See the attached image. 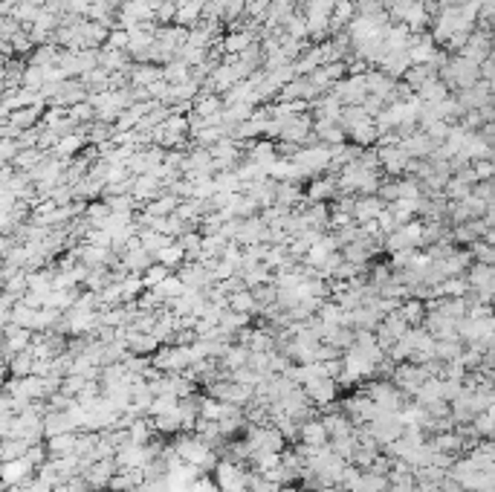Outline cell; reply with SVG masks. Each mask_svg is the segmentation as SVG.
<instances>
[{
	"label": "cell",
	"instance_id": "1",
	"mask_svg": "<svg viewBox=\"0 0 495 492\" xmlns=\"http://www.w3.org/2000/svg\"><path fill=\"white\" fill-rule=\"evenodd\" d=\"M44 432H46V440L55 437V434H67V432H79V423L73 420L70 411H50L44 417Z\"/></svg>",
	"mask_w": 495,
	"mask_h": 492
},
{
	"label": "cell",
	"instance_id": "2",
	"mask_svg": "<svg viewBox=\"0 0 495 492\" xmlns=\"http://www.w3.org/2000/svg\"><path fill=\"white\" fill-rule=\"evenodd\" d=\"M298 440L304 443V446H330V432L319 417H313V420H308V423H301Z\"/></svg>",
	"mask_w": 495,
	"mask_h": 492
},
{
	"label": "cell",
	"instance_id": "3",
	"mask_svg": "<svg viewBox=\"0 0 495 492\" xmlns=\"http://www.w3.org/2000/svg\"><path fill=\"white\" fill-rule=\"evenodd\" d=\"M304 391H308V397L316 403V406H324L334 400V394H336V380L334 377H319V380H310V383H304Z\"/></svg>",
	"mask_w": 495,
	"mask_h": 492
},
{
	"label": "cell",
	"instance_id": "4",
	"mask_svg": "<svg viewBox=\"0 0 495 492\" xmlns=\"http://www.w3.org/2000/svg\"><path fill=\"white\" fill-rule=\"evenodd\" d=\"M79 446V432H67V434H55L46 440V452L50 458H64V455H76Z\"/></svg>",
	"mask_w": 495,
	"mask_h": 492
},
{
	"label": "cell",
	"instance_id": "5",
	"mask_svg": "<svg viewBox=\"0 0 495 492\" xmlns=\"http://www.w3.org/2000/svg\"><path fill=\"white\" fill-rule=\"evenodd\" d=\"M252 38H255V32H229L223 38V50L229 55H241L244 50H249V46H252Z\"/></svg>",
	"mask_w": 495,
	"mask_h": 492
},
{
	"label": "cell",
	"instance_id": "6",
	"mask_svg": "<svg viewBox=\"0 0 495 492\" xmlns=\"http://www.w3.org/2000/svg\"><path fill=\"white\" fill-rule=\"evenodd\" d=\"M339 189V182L334 177H327V180H316L313 182V189H310V200H322V197H334Z\"/></svg>",
	"mask_w": 495,
	"mask_h": 492
},
{
	"label": "cell",
	"instance_id": "7",
	"mask_svg": "<svg viewBox=\"0 0 495 492\" xmlns=\"http://www.w3.org/2000/svg\"><path fill=\"white\" fill-rule=\"evenodd\" d=\"M397 313L406 319V324H409V327L420 324V321H423V316H426V310H423V304H420V301H409V304H403V307H400Z\"/></svg>",
	"mask_w": 495,
	"mask_h": 492
},
{
	"label": "cell",
	"instance_id": "8",
	"mask_svg": "<svg viewBox=\"0 0 495 492\" xmlns=\"http://www.w3.org/2000/svg\"><path fill=\"white\" fill-rule=\"evenodd\" d=\"M169 275H171V272H169V267H165V264H154V267L145 272V278H143V281H145L148 287H159V284H162V281L169 278Z\"/></svg>",
	"mask_w": 495,
	"mask_h": 492
}]
</instances>
